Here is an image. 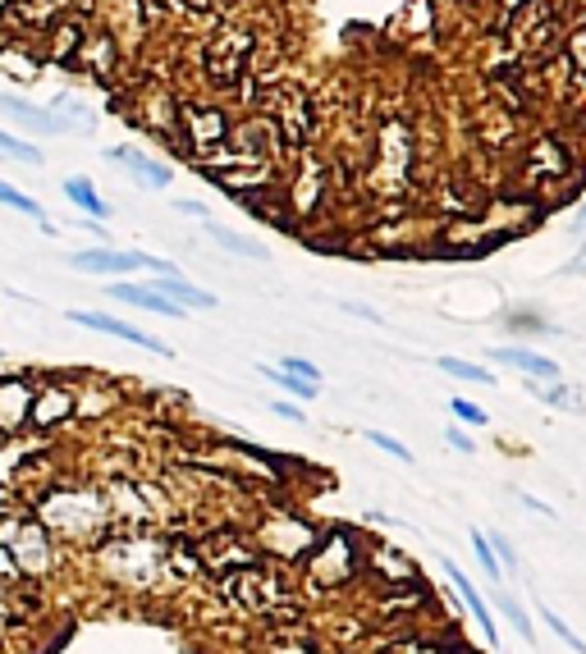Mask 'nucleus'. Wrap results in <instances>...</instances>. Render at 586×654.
Masks as SVG:
<instances>
[{"label": "nucleus", "mask_w": 586, "mask_h": 654, "mask_svg": "<svg viewBox=\"0 0 586 654\" xmlns=\"http://www.w3.org/2000/svg\"><path fill=\"white\" fill-rule=\"evenodd\" d=\"M174 211H184V215H197V220H207V206H202V202H174Z\"/></svg>", "instance_id": "obj_35"}, {"label": "nucleus", "mask_w": 586, "mask_h": 654, "mask_svg": "<svg viewBox=\"0 0 586 654\" xmlns=\"http://www.w3.org/2000/svg\"><path fill=\"white\" fill-rule=\"evenodd\" d=\"M78 46H83L78 23H74V28H69V23H60V28H55V60H69V55H78Z\"/></svg>", "instance_id": "obj_28"}, {"label": "nucleus", "mask_w": 586, "mask_h": 654, "mask_svg": "<svg viewBox=\"0 0 586 654\" xmlns=\"http://www.w3.org/2000/svg\"><path fill=\"white\" fill-rule=\"evenodd\" d=\"M261 371H266L275 385L289 389L293 398H316V389H321V385H312V380H298V376H289V371H280V366H261Z\"/></svg>", "instance_id": "obj_24"}, {"label": "nucleus", "mask_w": 586, "mask_h": 654, "mask_svg": "<svg viewBox=\"0 0 586 654\" xmlns=\"http://www.w3.org/2000/svg\"><path fill=\"white\" fill-rule=\"evenodd\" d=\"M495 362H500V366H513V371H522L527 380H559V362H550V357L532 353V348H495Z\"/></svg>", "instance_id": "obj_15"}, {"label": "nucleus", "mask_w": 586, "mask_h": 654, "mask_svg": "<svg viewBox=\"0 0 586 654\" xmlns=\"http://www.w3.org/2000/svg\"><path fill=\"white\" fill-rule=\"evenodd\" d=\"M65 197L78 206V211L87 215V220H106L110 215V206H106V197L92 188V179H83V174H74V179H65Z\"/></svg>", "instance_id": "obj_19"}, {"label": "nucleus", "mask_w": 586, "mask_h": 654, "mask_svg": "<svg viewBox=\"0 0 586 654\" xmlns=\"http://www.w3.org/2000/svg\"><path fill=\"white\" fill-rule=\"evenodd\" d=\"M500 604H504V613H509L513 632H518V636H522V641H527V645H536V627H532V618H527V609H522V604L513 600V595H504Z\"/></svg>", "instance_id": "obj_25"}, {"label": "nucleus", "mask_w": 586, "mask_h": 654, "mask_svg": "<svg viewBox=\"0 0 586 654\" xmlns=\"http://www.w3.org/2000/svg\"><path fill=\"white\" fill-rule=\"evenodd\" d=\"M307 563H312V581L321 586H344L348 577H358V545L348 531H330L326 540H312L307 549Z\"/></svg>", "instance_id": "obj_4"}, {"label": "nucleus", "mask_w": 586, "mask_h": 654, "mask_svg": "<svg viewBox=\"0 0 586 654\" xmlns=\"http://www.w3.org/2000/svg\"><path fill=\"white\" fill-rule=\"evenodd\" d=\"M472 549H477L481 572H486L490 581H500V577H504V568H500V558H495V549H490V540L481 536V531H472Z\"/></svg>", "instance_id": "obj_26"}, {"label": "nucleus", "mask_w": 586, "mask_h": 654, "mask_svg": "<svg viewBox=\"0 0 586 654\" xmlns=\"http://www.w3.org/2000/svg\"><path fill=\"white\" fill-rule=\"evenodd\" d=\"M541 613H545V622H550V632H554V636H559V641H564V645H568V650H577V654H586V641H582V636H577V632H573V627H568V622H564V618H559V613H550V604H545V609H541Z\"/></svg>", "instance_id": "obj_27"}, {"label": "nucleus", "mask_w": 586, "mask_h": 654, "mask_svg": "<svg viewBox=\"0 0 586 654\" xmlns=\"http://www.w3.org/2000/svg\"><path fill=\"white\" fill-rule=\"evenodd\" d=\"M252 55V42L243 33H229V37H216L211 42V55H207V69L216 83H234V78H243V65H248Z\"/></svg>", "instance_id": "obj_10"}, {"label": "nucleus", "mask_w": 586, "mask_h": 654, "mask_svg": "<svg viewBox=\"0 0 586 654\" xmlns=\"http://www.w3.org/2000/svg\"><path fill=\"white\" fill-rule=\"evenodd\" d=\"M280 371H289V376H298V380H312V385H321V366L307 362V357H284Z\"/></svg>", "instance_id": "obj_31"}, {"label": "nucleus", "mask_w": 586, "mask_h": 654, "mask_svg": "<svg viewBox=\"0 0 586 654\" xmlns=\"http://www.w3.org/2000/svg\"><path fill=\"white\" fill-rule=\"evenodd\" d=\"M207 238H216L220 247H229V252H239V257H261V247L252 243V238L234 234V229H220V225H211V215H207Z\"/></svg>", "instance_id": "obj_21"}, {"label": "nucleus", "mask_w": 586, "mask_h": 654, "mask_svg": "<svg viewBox=\"0 0 586 654\" xmlns=\"http://www.w3.org/2000/svg\"><path fill=\"white\" fill-rule=\"evenodd\" d=\"M449 444H454V453H477V444L467 440L463 426H449Z\"/></svg>", "instance_id": "obj_32"}, {"label": "nucleus", "mask_w": 586, "mask_h": 654, "mask_svg": "<svg viewBox=\"0 0 586 654\" xmlns=\"http://www.w3.org/2000/svg\"><path fill=\"white\" fill-rule=\"evenodd\" d=\"M74 417V389L69 385H42L33 394V412H28V426L37 430H51L60 421Z\"/></svg>", "instance_id": "obj_12"}, {"label": "nucleus", "mask_w": 586, "mask_h": 654, "mask_svg": "<svg viewBox=\"0 0 586 654\" xmlns=\"http://www.w3.org/2000/svg\"><path fill=\"white\" fill-rule=\"evenodd\" d=\"M449 408H454V417H458V426H486V408H477V403H472V398H454V403H449Z\"/></svg>", "instance_id": "obj_30"}, {"label": "nucleus", "mask_w": 586, "mask_h": 654, "mask_svg": "<svg viewBox=\"0 0 586 654\" xmlns=\"http://www.w3.org/2000/svg\"><path fill=\"white\" fill-rule=\"evenodd\" d=\"M156 293H165V298L179 302L184 311H211V307H216V298H211L207 289L188 284L184 275H161V279H156Z\"/></svg>", "instance_id": "obj_16"}, {"label": "nucleus", "mask_w": 586, "mask_h": 654, "mask_svg": "<svg viewBox=\"0 0 586 654\" xmlns=\"http://www.w3.org/2000/svg\"><path fill=\"white\" fill-rule=\"evenodd\" d=\"M69 321L83 325V330L110 334V339H124V344H133V348H147V353H156V357H170V344H161L156 334L138 330V325L120 321V316H106V311H69Z\"/></svg>", "instance_id": "obj_8"}, {"label": "nucleus", "mask_w": 586, "mask_h": 654, "mask_svg": "<svg viewBox=\"0 0 586 654\" xmlns=\"http://www.w3.org/2000/svg\"><path fill=\"white\" fill-rule=\"evenodd\" d=\"M106 513L110 508L97 490H60L42 504L37 522H42L46 531H65V536H92V531H101V526L110 522Z\"/></svg>", "instance_id": "obj_1"}, {"label": "nucleus", "mask_w": 586, "mask_h": 654, "mask_svg": "<svg viewBox=\"0 0 586 654\" xmlns=\"http://www.w3.org/2000/svg\"><path fill=\"white\" fill-rule=\"evenodd\" d=\"M440 371L454 380H472V385H495V371H486V366L467 362V357H440Z\"/></svg>", "instance_id": "obj_20"}, {"label": "nucleus", "mask_w": 586, "mask_h": 654, "mask_svg": "<svg viewBox=\"0 0 586 654\" xmlns=\"http://www.w3.org/2000/svg\"><path fill=\"white\" fill-rule=\"evenodd\" d=\"M179 138H184L188 156L207 161V156L220 151V142L229 138V119L211 106H188V110H179Z\"/></svg>", "instance_id": "obj_5"}, {"label": "nucleus", "mask_w": 586, "mask_h": 654, "mask_svg": "<svg viewBox=\"0 0 586 654\" xmlns=\"http://www.w3.org/2000/svg\"><path fill=\"white\" fill-rule=\"evenodd\" d=\"M344 311L348 316H362V321H371V325H380V316L371 307H358V302H344Z\"/></svg>", "instance_id": "obj_34"}, {"label": "nucleus", "mask_w": 586, "mask_h": 654, "mask_svg": "<svg viewBox=\"0 0 586 654\" xmlns=\"http://www.w3.org/2000/svg\"><path fill=\"white\" fill-rule=\"evenodd\" d=\"M110 298H120V302H129V307H138V311H156V316H184V307L179 302H170L165 293H156V289H147V284H129V279H115L110 284Z\"/></svg>", "instance_id": "obj_14"}, {"label": "nucleus", "mask_w": 586, "mask_h": 654, "mask_svg": "<svg viewBox=\"0 0 586 654\" xmlns=\"http://www.w3.org/2000/svg\"><path fill=\"white\" fill-rule=\"evenodd\" d=\"M271 408H275V417L293 421V426H303V421H307V412H303V408H293V403H271Z\"/></svg>", "instance_id": "obj_33"}, {"label": "nucleus", "mask_w": 586, "mask_h": 654, "mask_svg": "<svg viewBox=\"0 0 586 654\" xmlns=\"http://www.w3.org/2000/svg\"><path fill=\"white\" fill-rule=\"evenodd\" d=\"M0 206H10V211H19V215H33V220H46L42 206H37L28 193H19L14 183H5V179H0Z\"/></svg>", "instance_id": "obj_23"}, {"label": "nucleus", "mask_w": 586, "mask_h": 654, "mask_svg": "<svg viewBox=\"0 0 586 654\" xmlns=\"http://www.w3.org/2000/svg\"><path fill=\"white\" fill-rule=\"evenodd\" d=\"M33 394L23 376H5L0 380V435H14V430L28 426V412H33Z\"/></svg>", "instance_id": "obj_11"}, {"label": "nucleus", "mask_w": 586, "mask_h": 654, "mask_svg": "<svg viewBox=\"0 0 586 654\" xmlns=\"http://www.w3.org/2000/svg\"><path fill=\"white\" fill-rule=\"evenodd\" d=\"M188 5H193V10H207V5H211V0H188Z\"/></svg>", "instance_id": "obj_36"}, {"label": "nucleus", "mask_w": 586, "mask_h": 654, "mask_svg": "<svg viewBox=\"0 0 586 654\" xmlns=\"http://www.w3.org/2000/svg\"><path fill=\"white\" fill-rule=\"evenodd\" d=\"M0 110L19 119L23 129H37V133H65V124H60V119H55V115H46V110H37L33 101L10 97V92H0Z\"/></svg>", "instance_id": "obj_18"}, {"label": "nucleus", "mask_w": 586, "mask_h": 654, "mask_svg": "<svg viewBox=\"0 0 586 654\" xmlns=\"http://www.w3.org/2000/svg\"><path fill=\"white\" fill-rule=\"evenodd\" d=\"M0 10H5V0H0Z\"/></svg>", "instance_id": "obj_37"}, {"label": "nucleus", "mask_w": 586, "mask_h": 654, "mask_svg": "<svg viewBox=\"0 0 586 654\" xmlns=\"http://www.w3.org/2000/svg\"><path fill=\"white\" fill-rule=\"evenodd\" d=\"M513 46H518L527 60H545V55L559 46V23H554V10L545 0H527L522 10H513V28H509Z\"/></svg>", "instance_id": "obj_3"}, {"label": "nucleus", "mask_w": 586, "mask_h": 654, "mask_svg": "<svg viewBox=\"0 0 586 654\" xmlns=\"http://www.w3.org/2000/svg\"><path fill=\"white\" fill-rule=\"evenodd\" d=\"M367 444H376L380 453H390V458H399V462H413V449L399 444L394 435H385V430H367Z\"/></svg>", "instance_id": "obj_29"}, {"label": "nucleus", "mask_w": 586, "mask_h": 654, "mask_svg": "<svg viewBox=\"0 0 586 654\" xmlns=\"http://www.w3.org/2000/svg\"><path fill=\"white\" fill-rule=\"evenodd\" d=\"M110 161H120L129 174H138L142 183H152V188H165L170 183V165H161V161H152V156H142V151H133V147H115V151H106Z\"/></svg>", "instance_id": "obj_17"}, {"label": "nucleus", "mask_w": 586, "mask_h": 654, "mask_svg": "<svg viewBox=\"0 0 586 654\" xmlns=\"http://www.w3.org/2000/svg\"><path fill=\"white\" fill-rule=\"evenodd\" d=\"M312 540H316V531H312V526L293 522V517H271V522L261 526L257 545L266 549V554H275V558H307V549H312Z\"/></svg>", "instance_id": "obj_9"}, {"label": "nucleus", "mask_w": 586, "mask_h": 654, "mask_svg": "<svg viewBox=\"0 0 586 654\" xmlns=\"http://www.w3.org/2000/svg\"><path fill=\"white\" fill-rule=\"evenodd\" d=\"M106 568L115 572L124 586H147V581L156 577V568H161V554H156L152 540L129 536V540H115V545L106 549Z\"/></svg>", "instance_id": "obj_6"}, {"label": "nucleus", "mask_w": 586, "mask_h": 654, "mask_svg": "<svg viewBox=\"0 0 586 654\" xmlns=\"http://www.w3.org/2000/svg\"><path fill=\"white\" fill-rule=\"evenodd\" d=\"M445 572H449V581H454L458 600H463L467 609H472V618H477V627H481V636H486V645H490V650H500V627H495V613H490L486 595H481V590L472 586V577H467L463 568H454V563H445Z\"/></svg>", "instance_id": "obj_13"}, {"label": "nucleus", "mask_w": 586, "mask_h": 654, "mask_svg": "<svg viewBox=\"0 0 586 654\" xmlns=\"http://www.w3.org/2000/svg\"><path fill=\"white\" fill-rule=\"evenodd\" d=\"M0 156H10V161H19V165H42V151H37L33 142L14 138V133H5V129H0Z\"/></svg>", "instance_id": "obj_22"}, {"label": "nucleus", "mask_w": 586, "mask_h": 654, "mask_svg": "<svg viewBox=\"0 0 586 654\" xmlns=\"http://www.w3.org/2000/svg\"><path fill=\"white\" fill-rule=\"evenodd\" d=\"M69 266L78 275H106V279H124V275H138L147 270V252H120V247H83L69 257Z\"/></svg>", "instance_id": "obj_7"}, {"label": "nucleus", "mask_w": 586, "mask_h": 654, "mask_svg": "<svg viewBox=\"0 0 586 654\" xmlns=\"http://www.w3.org/2000/svg\"><path fill=\"white\" fill-rule=\"evenodd\" d=\"M0 549L14 558V568H19L23 577H42L55 563L51 531H46L37 517H10V522H0Z\"/></svg>", "instance_id": "obj_2"}]
</instances>
